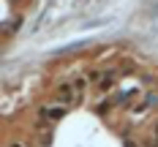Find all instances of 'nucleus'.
Returning a JSON list of instances; mask_svg holds the SVG:
<instances>
[{
	"label": "nucleus",
	"mask_w": 158,
	"mask_h": 147,
	"mask_svg": "<svg viewBox=\"0 0 158 147\" xmlns=\"http://www.w3.org/2000/svg\"><path fill=\"white\" fill-rule=\"evenodd\" d=\"M57 104H63V106H71V104H77L79 98V90H77V84H74V79H68V82H60L57 84Z\"/></svg>",
	"instance_id": "nucleus-1"
},
{
	"label": "nucleus",
	"mask_w": 158,
	"mask_h": 147,
	"mask_svg": "<svg viewBox=\"0 0 158 147\" xmlns=\"http://www.w3.org/2000/svg\"><path fill=\"white\" fill-rule=\"evenodd\" d=\"M65 112H68V106H63V104H44L41 109H38V117L44 120V123H60L65 117Z\"/></svg>",
	"instance_id": "nucleus-2"
},
{
	"label": "nucleus",
	"mask_w": 158,
	"mask_h": 147,
	"mask_svg": "<svg viewBox=\"0 0 158 147\" xmlns=\"http://www.w3.org/2000/svg\"><path fill=\"white\" fill-rule=\"evenodd\" d=\"M156 104H158V96H156V93L142 96V98H139V104H134V106H131V117H134V120H139V117H142V114H147Z\"/></svg>",
	"instance_id": "nucleus-3"
},
{
	"label": "nucleus",
	"mask_w": 158,
	"mask_h": 147,
	"mask_svg": "<svg viewBox=\"0 0 158 147\" xmlns=\"http://www.w3.org/2000/svg\"><path fill=\"white\" fill-rule=\"evenodd\" d=\"M114 82H117V71H114V68L101 71V79H98V84H95V90H98V93H106L109 87H114Z\"/></svg>",
	"instance_id": "nucleus-4"
},
{
	"label": "nucleus",
	"mask_w": 158,
	"mask_h": 147,
	"mask_svg": "<svg viewBox=\"0 0 158 147\" xmlns=\"http://www.w3.org/2000/svg\"><path fill=\"white\" fill-rule=\"evenodd\" d=\"M8 147H30L27 142H22V139H14V142H8Z\"/></svg>",
	"instance_id": "nucleus-5"
}]
</instances>
